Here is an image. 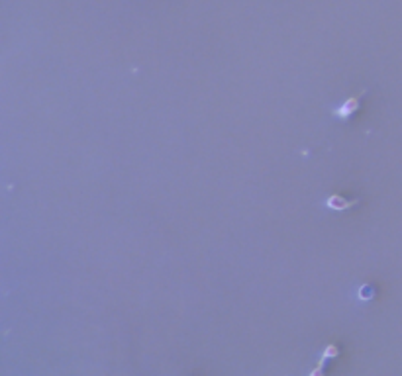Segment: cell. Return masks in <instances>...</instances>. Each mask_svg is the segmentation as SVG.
<instances>
[{"mask_svg":"<svg viewBox=\"0 0 402 376\" xmlns=\"http://www.w3.org/2000/svg\"><path fill=\"white\" fill-rule=\"evenodd\" d=\"M365 94H367V90L359 92V94H355L353 98H348L341 106L332 110V116H334V118H339V120H343V122H345V120H352L353 116L361 110V101L365 98Z\"/></svg>","mask_w":402,"mask_h":376,"instance_id":"6da1fadb","label":"cell"},{"mask_svg":"<svg viewBox=\"0 0 402 376\" xmlns=\"http://www.w3.org/2000/svg\"><path fill=\"white\" fill-rule=\"evenodd\" d=\"M355 204H359V200L355 198V200H345L343 196H339V194H334V196H330L326 200V206L328 208H332V210H350V208H353Z\"/></svg>","mask_w":402,"mask_h":376,"instance_id":"7a4b0ae2","label":"cell"}]
</instances>
